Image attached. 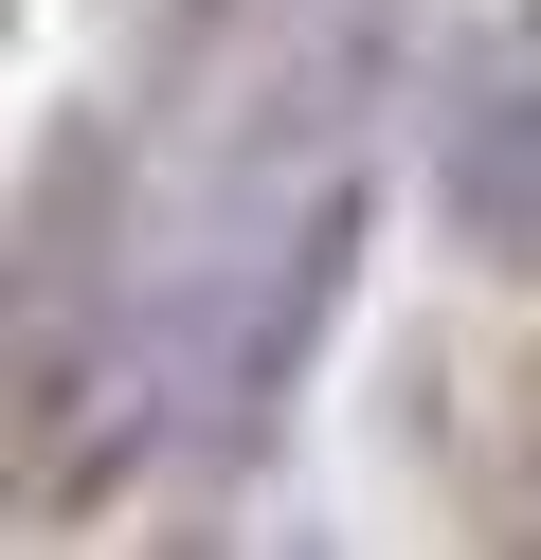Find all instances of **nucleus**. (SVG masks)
I'll return each instance as SVG.
<instances>
[{
  "label": "nucleus",
  "instance_id": "nucleus-1",
  "mask_svg": "<svg viewBox=\"0 0 541 560\" xmlns=\"http://www.w3.org/2000/svg\"><path fill=\"white\" fill-rule=\"evenodd\" d=\"M325 271H343V91H289L271 127H235V182L180 235V398L252 434Z\"/></svg>",
  "mask_w": 541,
  "mask_h": 560
},
{
  "label": "nucleus",
  "instance_id": "nucleus-2",
  "mask_svg": "<svg viewBox=\"0 0 541 560\" xmlns=\"http://www.w3.org/2000/svg\"><path fill=\"white\" fill-rule=\"evenodd\" d=\"M433 182H451V218L487 235L505 271H541V0L469 37L451 127H433Z\"/></svg>",
  "mask_w": 541,
  "mask_h": 560
}]
</instances>
